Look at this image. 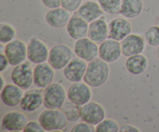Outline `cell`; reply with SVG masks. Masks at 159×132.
Segmentation results:
<instances>
[{
  "instance_id": "1",
  "label": "cell",
  "mask_w": 159,
  "mask_h": 132,
  "mask_svg": "<svg viewBox=\"0 0 159 132\" xmlns=\"http://www.w3.org/2000/svg\"><path fill=\"white\" fill-rule=\"evenodd\" d=\"M110 77L109 63L99 57L89 62L83 81L92 88L103 85Z\"/></svg>"
},
{
  "instance_id": "2",
  "label": "cell",
  "mask_w": 159,
  "mask_h": 132,
  "mask_svg": "<svg viewBox=\"0 0 159 132\" xmlns=\"http://www.w3.org/2000/svg\"><path fill=\"white\" fill-rule=\"evenodd\" d=\"M39 122L45 131H61L65 130L68 124V119L61 109H48L39 115Z\"/></svg>"
},
{
  "instance_id": "3",
  "label": "cell",
  "mask_w": 159,
  "mask_h": 132,
  "mask_svg": "<svg viewBox=\"0 0 159 132\" xmlns=\"http://www.w3.org/2000/svg\"><path fill=\"white\" fill-rule=\"evenodd\" d=\"M74 52L69 46L65 43H57L50 49L48 62L56 71L63 70L72 60Z\"/></svg>"
},
{
  "instance_id": "4",
  "label": "cell",
  "mask_w": 159,
  "mask_h": 132,
  "mask_svg": "<svg viewBox=\"0 0 159 132\" xmlns=\"http://www.w3.org/2000/svg\"><path fill=\"white\" fill-rule=\"evenodd\" d=\"M67 92L58 82H52L43 89V106L48 109H61L66 102Z\"/></svg>"
},
{
  "instance_id": "5",
  "label": "cell",
  "mask_w": 159,
  "mask_h": 132,
  "mask_svg": "<svg viewBox=\"0 0 159 132\" xmlns=\"http://www.w3.org/2000/svg\"><path fill=\"white\" fill-rule=\"evenodd\" d=\"M29 61L14 66L11 72V80L23 90H27L34 85V68Z\"/></svg>"
},
{
  "instance_id": "6",
  "label": "cell",
  "mask_w": 159,
  "mask_h": 132,
  "mask_svg": "<svg viewBox=\"0 0 159 132\" xmlns=\"http://www.w3.org/2000/svg\"><path fill=\"white\" fill-rule=\"evenodd\" d=\"M4 54L9 60L10 66H16L27 59V46L20 39H14L5 44Z\"/></svg>"
},
{
  "instance_id": "7",
  "label": "cell",
  "mask_w": 159,
  "mask_h": 132,
  "mask_svg": "<svg viewBox=\"0 0 159 132\" xmlns=\"http://www.w3.org/2000/svg\"><path fill=\"white\" fill-rule=\"evenodd\" d=\"M27 59L32 63L40 64L48 61L49 48L48 45L37 37H33L28 41Z\"/></svg>"
},
{
  "instance_id": "8",
  "label": "cell",
  "mask_w": 159,
  "mask_h": 132,
  "mask_svg": "<svg viewBox=\"0 0 159 132\" xmlns=\"http://www.w3.org/2000/svg\"><path fill=\"white\" fill-rule=\"evenodd\" d=\"M80 117L82 121L96 126L106 118V110L99 102L89 101L80 107Z\"/></svg>"
},
{
  "instance_id": "9",
  "label": "cell",
  "mask_w": 159,
  "mask_h": 132,
  "mask_svg": "<svg viewBox=\"0 0 159 132\" xmlns=\"http://www.w3.org/2000/svg\"><path fill=\"white\" fill-rule=\"evenodd\" d=\"M92 96L93 93L91 87L85 82H72L67 91L68 100L79 107L91 101Z\"/></svg>"
},
{
  "instance_id": "10",
  "label": "cell",
  "mask_w": 159,
  "mask_h": 132,
  "mask_svg": "<svg viewBox=\"0 0 159 132\" xmlns=\"http://www.w3.org/2000/svg\"><path fill=\"white\" fill-rule=\"evenodd\" d=\"M74 52L77 57L90 62L99 57V44L88 37L76 40L74 43Z\"/></svg>"
},
{
  "instance_id": "11",
  "label": "cell",
  "mask_w": 159,
  "mask_h": 132,
  "mask_svg": "<svg viewBox=\"0 0 159 132\" xmlns=\"http://www.w3.org/2000/svg\"><path fill=\"white\" fill-rule=\"evenodd\" d=\"M122 55L120 41L107 38L99 46V57L107 63L116 61Z\"/></svg>"
},
{
  "instance_id": "12",
  "label": "cell",
  "mask_w": 159,
  "mask_h": 132,
  "mask_svg": "<svg viewBox=\"0 0 159 132\" xmlns=\"http://www.w3.org/2000/svg\"><path fill=\"white\" fill-rule=\"evenodd\" d=\"M87 66V61L76 56L64 68V76L71 82H81L84 79Z\"/></svg>"
},
{
  "instance_id": "13",
  "label": "cell",
  "mask_w": 159,
  "mask_h": 132,
  "mask_svg": "<svg viewBox=\"0 0 159 132\" xmlns=\"http://www.w3.org/2000/svg\"><path fill=\"white\" fill-rule=\"evenodd\" d=\"M109 38L121 41L131 34L132 25L125 17H116L108 23Z\"/></svg>"
},
{
  "instance_id": "14",
  "label": "cell",
  "mask_w": 159,
  "mask_h": 132,
  "mask_svg": "<svg viewBox=\"0 0 159 132\" xmlns=\"http://www.w3.org/2000/svg\"><path fill=\"white\" fill-rule=\"evenodd\" d=\"M28 121L24 113L19 111H9L2 118V130L6 131H23Z\"/></svg>"
},
{
  "instance_id": "15",
  "label": "cell",
  "mask_w": 159,
  "mask_h": 132,
  "mask_svg": "<svg viewBox=\"0 0 159 132\" xmlns=\"http://www.w3.org/2000/svg\"><path fill=\"white\" fill-rule=\"evenodd\" d=\"M54 79V69L47 62L37 64L34 68V85L37 88L45 89Z\"/></svg>"
},
{
  "instance_id": "16",
  "label": "cell",
  "mask_w": 159,
  "mask_h": 132,
  "mask_svg": "<svg viewBox=\"0 0 159 132\" xmlns=\"http://www.w3.org/2000/svg\"><path fill=\"white\" fill-rule=\"evenodd\" d=\"M144 37L139 34H130L120 41L122 54L128 57L135 54H142L145 48Z\"/></svg>"
},
{
  "instance_id": "17",
  "label": "cell",
  "mask_w": 159,
  "mask_h": 132,
  "mask_svg": "<svg viewBox=\"0 0 159 132\" xmlns=\"http://www.w3.org/2000/svg\"><path fill=\"white\" fill-rule=\"evenodd\" d=\"M43 105V89H27L23 94L20 107L25 112H34Z\"/></svg>"
},
{
  "instance_id": "18",
  "label": "cell",
  "mask_w": 159,
  "mask_h": 132,
  "mask_svg": "<svg viewBox=\"0 0 159 132\" xmlns=\"http://www.w3.org/2000/svg\"><path fill=\"white\" fill-rule=\"evenodd\" d=\"M89 23L80 16L76 12L71 15L66 26L68 36L73 40H79L87 37Z\"/></svg>"
},
{
  "instance_id": "19",
  "label": "cell",
  "mask_w": 159,
  "mask_h": 132,
  "mask_svg": "<svg viewBox=\"0 0 159 132\" xmlns=\"http://www.w3.org/2000/svg\"><path fill=\"white\" fill-rule=\"evenodd\" d=\"M23 94L24 92L23 89L12 82L6 84V85L2 89L0 97L2 102L6 106L9 107H16L20 105Z\"/></svg>"
},
{
  "instance_id": "20",
  "label": "cell",
  "mask_w": 159,
  "mask_h": 132,
  "mask_svg": "<svg viewBox=\"0 0 159 132\" xmlns=\"http://www.w3.org/2000/svg\"><path fill=\"white\" fill-rule=\"evenodd\" d=\"M87 37L97 44H100L109 38L108 23L105 16H102L100 18L89 23Z\"/></svg>"
},
{
  "instance_id": "21",
  "label": "cell",
  "mask_w": 159,
  "mask_h": 132,
  "mask_svg": "<svg viewBox=\"0 0 159 132\" xmlns=\"http://www.w3.org/2000/svg\"><path fill=\"white\" fill-rule=\"evenodd\" d=\"M71 15L70 12L61 6L54 9H50L45 14L47 24L56 29L66 27Z\"/></svg>"
},
{
  "instance_id": "22",
  "label": "cell",
  "mask_w": 159,
  "mask_h": 132,
  "mask_svg": "<svg viewBox=\"0 0 159 132\" xmlns=\"http://www.w3.org/2000/svg\"><path fill=\"white\" fill-rule=\"evenodd\" d=\"M76 12L89 23L100 18L105 13L99 2L94 0H86L83 2Z\"/></svg>"
},
{
  "instance_id": "23",
  "label": "cell",
  "mask_w": 159,
  "mask_h": 132,
  "mask_svg": "<svg viewBox=\"0 0 159 132\" xmlns=\"http://www.w3.org/2000/svg\"><path fill=\"white\" fill-rule=\"evenodd\" d=\"M148 66L147 57L142 54L130 56L125 62V68L127 72L134 75L143 74Z\"/></svg>"
},
{
  "instance_id": "24",
  "label": "cell",
  "mask_w": 159,
  "mask_h": 132,
  "mask_svg": "<svg viewBox=\"0 0 159 132\" xmlns=\"http://www.w3.org/2000/svg\"><path fill=\"white\" fill-rule=\"evenodd\" d=\"M143 9V0H122L120 14L127 19H135L142 13Z\"/></svg>"
},
{
  "instance_id": "25",
  "label": "cell",
  "mask_w": 159,
  "mask_h": 132,
  "mask_svg": "<svg viewBox=\"0 0 159 132\" xmlns=\"http://www.w3.org/2000/svg\"><path fill=\"white\" fill-rule=\"evenodd\" d=\"M61 110L65 113L69 122H75L81 119L80 107L73 103L71 101L68 100V102H65Z\"/></svg>"
},
{
  "instance_id": "26",
  "label": "cell",
  "mask_w": 159,
  "mask_h": 132,
  "mask_svg": "<svg viewBox=\"0 0 159 132\" xmlns=\"http://www.w3.org/2000/svg\"><path fill=\"white\" fill-rule=\"evenodd\" d=\"M16 30L12 25L4 22L0 23V43L6 44L16 39Z\"/></svg>"
},
{
  "instance_id": "27",
  "label": "cell",
  "mask_w": 159,
  "mask_h": 132,
  "mask_svg": "<svg viewBox=\"0 0 159 132\" xmlns=\"http://www.w3.org/2000/svg\"><path fill=\"white\" fill-rule=\"evenodd\" d=\"M103 12L109 15L120 14L122 0H98Z\"/></svg>"
},
{
  "instance_id": "28",
  "label": "cell",
  "mask_w": 159,
  "mask_h": 132,
  "mask_svg": "<svg viewBox=\"0 0 159 132\" xmlns=\"http://www.w3.org/2000/svg\"><path fill=\"white\" fill-rule=\"evenodd\" d=\"M144 37L147 44L157 48L159 46V26L157 25L149 26L144 32Z\"/></svg>"
},
{
  "instance_id": "29",
  "label": "cell",
  "mask_w": 159,
  "mask_h": 132,
  "mask_svg": "<svg viewBox=\"0 0 159 132\" xmlns=\"http://www.w3.org/2000/svg\"><path fill=\"white\" fill-rule=\"evenodd\" d=\"M120 126L116 121L105 118L96 126V132H118Z\"/></svg>"
},
{
  "instance_id": "30",
  "label": "cell",
  "mask_w": 159,
  "mask_h": 132,
  "mask_svg": "<svg viewBox=\"0 0 159 132\" xmlns=\"http://www.w3.org/2000/svg\"><path fill=\"white\" fill-rule=\"evenodd\" d=\"M83 0H61V6L70 12H75L79 9Z\"/></svg>"
},
{
  "instance_id": "31",
  "label": "cell",
  "mask_w": 159,
  "mask_h": 132,
  "mask_svg": "<svg viewBox=\"0 0 159 132\" xmlns=\"http://www.w3.org/2000/svg\"><path fill=\"white\" fill-rule=\"evenodd\" d=\"M71 132H95L96 131V126L82 121L75 124L71 129Z\"/></svg>"
},
{
  "instance_id": "32",
  "label": "cell",
  "mask_w": 159,
  "mask_h": 132,
  "mask_svg": "<svg viewBox=\"0 0 159 132\" xmlns=\"http://www.w3.org/2000/svg\"><path fill=\"white\" fill-rule=\"evenodd\" d=\"M45 130L40 123L37 121H30L25 126L23 132H44Z\"/></svg>"
},
{
  "instance_id": "33",
  "label": "cell",
  "mask_w": 159,
  "mask_h": 132,
  "mask_svg": "<svg viewBox=\"0 0 159 132\" xmlns=\"http://www.w3.org/2000/svg\"><path fill=\"white\" fill-rule=\"evenodd\" d=\"M43 6L50 9H54V8L60 7L61 0H40Z\"/></svg>"
},
{
  "instance_id": "34",
  "label": "cell",
  "mask_w": 159,
  "mask_h": 132,
  "mask_svg": "<svg viewBox=\"0 0 159 132\" xmlns=\"http://www.w3.org/2000/svg\"><path fill=\"white\" fill-rule=\"evenodd\" d=\"M9 65H10V64H9V60L6 57V54H4V52L1 53V55H0V71L3 72L4 71H6V69H8Z\"/></svg>"
},
{
  "instance_id": "35",
  "label": "cell",
  "mask_w": 159,
  "mask_h": 132,
  "mask_svg": "<svg viewBox=\"0 0 159 132\" xmlns=\"http://www.w3.org/2000/svg\"><path fill=\"white\" fill-rule=\"evenodd\" d=\"M120 132H141V130L131 124H124L120 127Z\"/></svg>"
},
{
  "instance_id": "36",
  "label": "cell",
  "mask_w": 159,
  "mask_h": 132,
  "mask_svg": "<svg viewBox=\"0 0 159 132\" xmlns=\"http://www.w3.org/2000/svg\"><path fill=\"white\" fill-rule=\"evenodd\" d=\"M0 79H1V81H2V83H1V89H2L6 85V84H5V79H4V77L2 76V75H0Z\"/></svg>"
},
{
  "instance_id": "37",
  "label": "cell",
  "mask_w": 159,
  "mask_h": 132,
  "mask_svg": "<svg viewBox=\"0 0 159 132\" xmlns=\"http://www.w3.org/2000/svg\"><path fill=\"white\" fill-rule=\"evenodd\" d=\"M156 56L158 57V59L159 60V46L157 47V49H156Z\"/></svg>"
},
{
  "instance_id": "38",
  "label": "cell",
  "mask_w": 159,
  "mask_h": 132,
  "mask_svg": "<svg viewBox=\"0 0 159 132\" xmlns=\"http://www.w3.org/2000/svg\"><path fill=\"white\" fill-rule=\"evenodd\" d=\"M156 25H157V26H159V17L158 19H157V20H156Z\"/></svg>"
}]
</instances>
